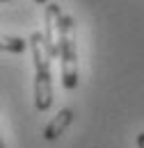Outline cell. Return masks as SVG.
Here are the masks:
<instances>
[{
    "label": "cell",
    "mask_w": 144,
    "mask_h": 148,
    "mask_svg": "<svg viewBox=\"0 0 144 148\" xmlns=\"http://www.w3.org/2000/svg\"><path fill=\"white\" fill-rule=\"evenodd\" d=\"M60 59H62V84L66 91H73L78 87V43H75V21L66 14L62 25Z\"/></svg>",
    "instance_id": "cell-2"
},
{
    "label": "cell",
    "mask_w": 144,
    "mask_h": 148,
    "mask_svg": "<svg viewBox=\"0 0 144 148\" xmlns=\"http://www.w3.org/2000/svg\"><path fill=\"white\" fill-rule=\"evenodd\" d=\"M0 48H2L5 53L18 55V53H23V50L28 48V43H25L21 37H9V34H5V37H2V41H0Z\"/></svg>",
    "instance_id": "cell-5"
},
{
    "label": "cell",
    "mask_w": 144,
    "mask_h": 148,
    "mask_svg": "<svg viewBox=\"0 0 144 148\" xmlns=\"http://www.w3.org/2000/svg\"><path fill=\"white\" fill-rule=\"evenodd\" d=\"M71 121H73V112L69 110V107H64V110H60L57 112V116H55L53 121L46 125V130H44V137L48 139V141H53V139H57L64 130L71 125Z\"/></svg>",
    "instance_id": "cell-4"
},
{
    "label": "cell",
    "mask_w": 144,
    "mask_h": 148,
    "mask_svg": "<svg viewBox=\"0 0 144 148\" xmlns=\"http://www.w3.org/2000/svg\"><path fill=\"white\" fill-rule=\"evenodd\" d=\"M46 30H44V34H46V43H48V50H51V55L57 57L60 55V46H62V25H64V14H62V9H60V5L57 2H48L46 5Z\"/></svg>",
    "instance_id": "cell-3"
},
{
    "label": "cell",
    "mask_w": 144,
    "mask_h": 148,
    "mask_svg": "<svg viewBox=\"0 0 144 148\" xmlns=\"http://www.w3.org/2000/svg\"><path fill=\"white\" fill-rule=\"evenodd\" d=\"M137 148H144V132L137 134Z\"/></svg>",
    "instance_id": "cell-6"
},
{
    "label": "cell",
    "mask_w": 144,
    "mask_h": 148,
    "mask_svg": "<svg viewBox=\"0 0 144 148\" xmlns=\"http://www.w3.org/2000/svg\"><path fill=\"white\" fill-rule=\"evenodd\" d=\"M35 2H39V5H48V0H35Z\"/></svg>",
    "instance_id": "cell-7"
},
{
    "label": "cell",
    "mask_w": 144,
    "mask_h": 148,
    "mask_svg": "<svg viewBox=\"0 0 144 148\" xmlns=\"http://www.w3.org/2000/svg\"><path fill=\"white\" fill-rule=\"evenodd\" d=\"M30 48L35 57V107L46 112L53 105V77H51V50L44 32H32Z\"/></svg>",
    "instance_id": "cell-1"
},
{
    "label": "cell",
    "mask_w": 144,
    "mask_h": 148,
    "mask_svg": "<svg viewBox=\"0 0 144 148\" xmlns=\"http://www.w3.org/2000/svg\"><path fill=\"white\" fill-rule=\"evenodd\" d=\"M2 2H9V0H2Z\"/></svg>",
    "instance_id": "cell-8"
}]
</instances>
